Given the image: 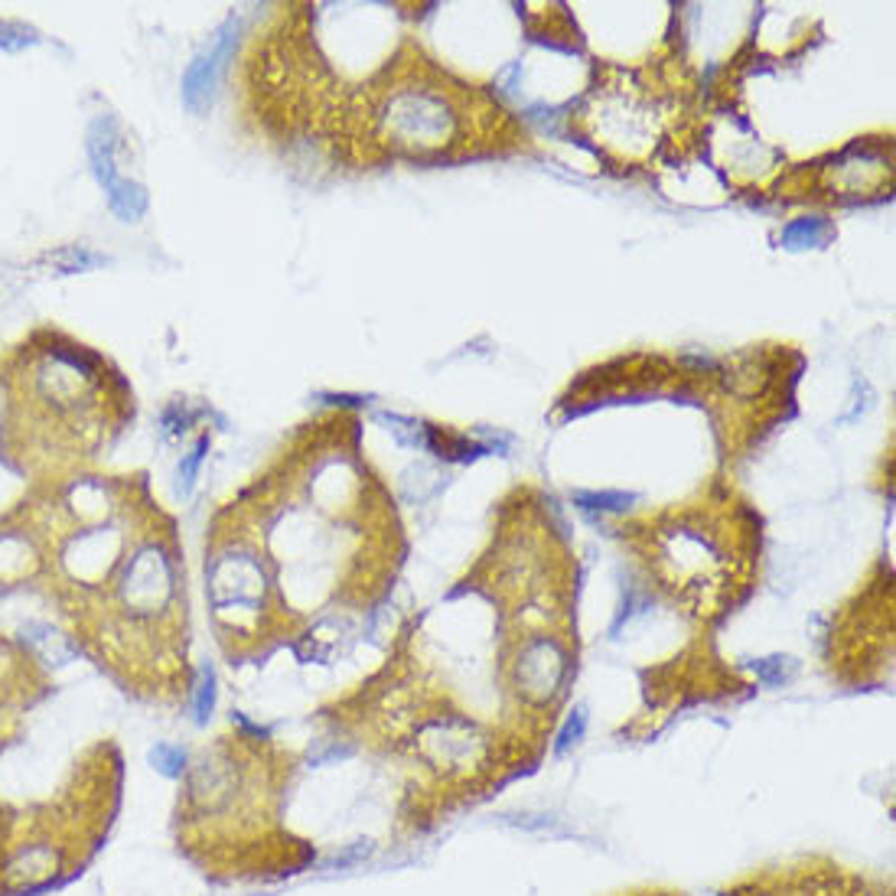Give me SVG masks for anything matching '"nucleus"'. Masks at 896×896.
Wrapping results in <instances>:
<instances>
[{
  "mask_svg": "<svg viewBox=\"0 0 896 896\" xmlns=\"http://www.w3.org/2000/svg\"><path fill=\"white\" fill-rule=\"evenodd\" d=\"M134 421L118 365L59 327H36L0 358V456L33 483L91 473Z\"/></svg>",
  "mask_w": 896,
  "mask_h": 896,
  "instance_id": "1",
  "label": "nucleus"
},
{
  "mask_svg": "<svg viewBox=\"0 0 896 896\" xmlns=\"http://www.w3.org/2000/svg\"><path fill=\"white\" fill-rule=\"evenodd\" d=\"M297 753L270 737L232 730L202 746L179 786L177 844L206 877L270 881L300 874L317 848L284 821Z\"/></svg>",
  "mask_w": 896,
  "mask_h": 896,
  "instance_id": "2",
  "label": "nucleus"
},
{
  "mask_svg": "<svg viewBox=\"0 0 896 896\" xmlns=\"http://www.w3.org/2000/svg\"><path fill=\"white\" fill-rule=\"evenodd\" d=\"M121 803V753L95 743L76 763L59 799L43 806H0V896L53 891L91 861Z\"/></svg>",
  "mask_w": 896,
  "mask_h": 896,
  "instance_id": "3",
  "label": "nucleus"
},
{
  "mask_svg": "<svg viewBox=\"0 0 896 896\" xmlns=\"http://www.w3.org/2000/svg\"><path fill=\"white\" fill-rule=\"evenodd\" d=\"M629 532L649 594L655 590L698 627L723 623L756 587L760 532L727 516L668 512Z\"/></svg>",
  "mask_w": 896,
  "mask_h": 896,
  "instance_id": "4",
  "label": "nucleus"
},
{
  "mask_svg": "<svg viewBox=\"0 0 896 896\" xmlns=\"http://www.w3.org/2000/svg\"><path fill=\"white\" fill-rule=\"evenodd\" d=\"M825 662L831 678L851 688L884 685L894 675V580L877 564L874 577L834 613Z\"/></svg>",
  "mask_w": 896,
  "mask_h": 896,
  "instance_id": "5",
  "label": "nucleus"
},
{
  "mask_svg": "<svg viewBox=\"0 0 896 896\" xmlns=\"http://www.w3.org/2000/svg\"><path fill=\"white\" fill-rule=\"evenodd\" d=\"M717 896H894V884L828 854H806L753 867L723 884Z\"/></svg>",
  "mask_w": 896,
  "mask_h": 896,
  "instance_id": "6",
  "label": "nucleus"
},
{
  "mask_svg": "<svg viewBox=\"0 0 896 896\" xmlns=\"http://www.w3.org/2000/svg\"><path fill=\"white\" fill-rule=\"evenodd\" d=\"M86 154L111 212L121 222H141V215L147 212V189L121 170V131L111 114H101L89 124Z\"/></svg>",
  "mask_w": 896,
  "mask_h": 896,
  "instance_id": "7",
  "label": "nucleus"
},
{
  "mask_svg": "<svg viewBox=\"0 0 896 896\" xmlns=\"http://www.w3.org/2000/svg\"><path fill=\"white\" fill-rule=\"evenodd\" d=\"M40 662L43 659L26 645L0 639V746L10 743L20 717L46 695V675Z\"/></svg>",
  "mask_w": 896,
  "mask_h": 896,
  "instance_id": "8",
  "label": "nucleus"
},
{
  "mask_svg": "<svg viewBox=\"0 0 896 896\" xmlns=\"http://www.w3.org/2000/svg\"><path fill=\"white\" fill-rule=\"evenodd\" d=\"M232 23L219 33V40L206 49V53H199L192 63H189V69L182 73V104L189 108V111H196V114H202L206 108H209V101H212V86H215V76H219V66H222V59H229V49H232Z\"/></svg>",
  "mask_w": 896,
  "mask_h": 896,
  "instance_id": "9",
  "label": "nucleus"
},
{
  "mask_svg": "<svg viewBox=\"0 0 896 896\" xmlns=\"http://www.w3.org/2000/svg\"><path fill=\"white\" fill-rule=\"evenodd\" d=\"M36 265L49 268V274H86V270L104 268L108 258L89 245H59L53 252H43Z\"/></svg>",
  "mask_w": 896,
  "mask_h": 896,
  "instance_id": "10",
  "label": "nucleus"
},
{
  "mask_svg": "<svg viewBox=\"0 0 896 896\" xmlns=\"http://www.w3.org/2000/svg\"><path fill=\"white\" fill-rule=\"evenodd\" d=\"M215 668L209 662H202L192 672V685H189V705H192V720L196 723H209V717L215 711Z\"/></svg>",
  "mask_w": 896,
  "mask_h": 896,
  "instance_id": "11",
  "label": "nucleus"
},
{
  "mask_svg": "<svg viewBox=\"0 0 896 896\" xmlns=\"http://www.w3.org/2000/svg\"><path fill=\"white\" fill-rule=\"evenodd\" d=\"M750 672L756 675L760 685H766V688H783V685H789L793 675L799 672V662L789 659V655H766V659H756V662L750 665Z\"/></svg>",
  "mask_w": 896,
  "mask_h": 896,
  "instance_id": "12",
  "label": "nucleus"
},
{
  "mask_svg": "<svg viewBox=\"0 0 896 896\" xmlns=\"http://www.w3.org/2000/svg\"><path fill=\"white\" fill-rule=\"evenodd\" d=\"M574 502L580 509H587V512H623V509H629V502H635V496L632 493H613V489H604V493L577 489Z\"/></svg>",
  "mask_w": 896,
  "mask_h": 896,
  "instance_id": "13",
  "label": "nucleus"
},
{
  "mask_svg": "<svg viewBox=\"0 0 896 896\" xmlns=\"http://www.w3.org/2000/svg\"><path fill=\"white\" fill-rule=\"evenodd\" d=\"M584 733H587V708H584V705H577V708L567 715V720L561 723V730H557V737H554L551 753H554V756H564L567 750H574V746L584 740Z\"/></svg>",
  "mask_w": 896,
  "mask_h": 896,
  "instance_id": "14",
  "label": "nucleus"
},
{
  "mask_svg": "<svg viewBox=\"0 0 896 896\" xmlns=\"http://www.w3.org/2000/svg\"><path fill=\"white\" fill-rule=\"evenodd\" d=\"M151 766H154L157 773L170 776V779H182V773H186V766H189V753H186L182 746H177V743H157V746L151 750Z\"/></svg>",
  "mask_w": 896,
  "mask_h": 896,
  "instance_id": "15",
  "label": "nucleus"
},
{
  "mask_svg": "<svg viewBox=\"0 0 896 896\" xmlns=\"http://www.w3.org/2000/svg\"><path fill=\"white\" fill-rule=\"evenodd\" d=\"M828 239V225L821 219H796L786 232L783 242L789 248H808V245H821Z\"/></svg>",
  "mask_w": 896,
  "mask_h": 896,
  "instance_id": "16",
  "label": "nucleus"
},
{
  "mask_svg": "<svg viewBox=\"0 0 896 896\" xmlns=\"http://www.w3.org/2000/svg\"><path fill=\"white\" fill-rule=\"evenodd\" d=\"M40 33L20 20H0V53H20L26 46H36Z\"/></svg>",
  "mask_w": 896,
  "mask_h": 896,
  "instance_id": "17",
  "label": "nucleus"
},
{
  "mask_svg": "<svg viewBox=\"0 0 896 896\" xmlns=\"http://www.w3.org/2000/svg\"><path fill=\"white\" fill-rule=\"evenodd\" d=\"M209 444H212L209 434H202V438L196 441V447L182 456V463H179V493H182V496L192 493L196 476H199V466H202V460H206V453H209Z\"/></svg>",
  "mask_w": 896,
  "mask_h": 896,
  "instance_id": "18",
  "label": "nucleus"
},
{
  "mask_svg": "<svg viewBox=\"0 0 896 896\" xmlns=\"http://www.w3.org/2000/svg\"><path fill=\"white\" fill-rule=\"evenodd\" d=\"M617 896H685L682 891H668V887H639V891H627Z\"/></svg>",
  "mask_w": 896,
  "mask_h": 896,
  "instance_id": "19",
  "label": "nucleus"
}]
</instances>
